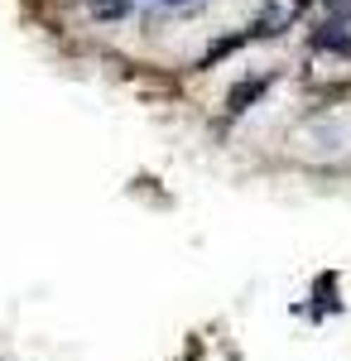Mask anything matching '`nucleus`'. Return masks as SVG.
<instances>
[{"instance_id":"f257e3e1","label":"nucleus","mask_w":351,"mask_h":361,"mask_svg":"<svg viewBox=\"0 0 351 361\" xmlns=\"http://www.w3.org/2000/svg\"><path fill=\"white\" fill-rule=\"evenodd\" d=\"M303 5H308V0H265V10H260V20H255V34H260V39L284 34L289 25H298Z\"/></svg>"},{"instance_id":"f03ea898","label":"nucleus","mask_w":351,"mask_h":361,"mask_svg":"<svg viewBox=\"0 0 351 361\" xmlns=\"http://www.w3.org/2000/svg\"><path fill=\"white\" fill-rule=\"evenodd\" d=\"M313 49H323V54H351V15H332L327 25L313 29Z\"/></svg>"},{"instance_id":"39448f33","label":"nucleus","mask_w":351,"mask_h":361,"mask_svg":"<svg viewBox=\"0 0 351 361\" xmlns=\"http://www.w3.org/2000/svg\"><path fill=\"white\" fill-rule=\"evenodd\" d=\"M135 5H164V10H178V5H188V0H135Z\"/></svg>"},{"instance_id":"20e7f679","label":"nucleus","mask_w":351,"mask_h":361,"mask_svg":"<svg viewBox=\"0 0 351 361\" xmlns=\"http://www.w3.org/2000/svg\"><path fill=\"white\" fill-rule=\"evenodd\" d=\"M130 5H135V0H92V15H101V20H121Z\"/></svg>"},{"instance_id":"7ed1b4c3","label":"nucleus","mask_w":351,"mask_h":361,"mask_svg":"<svg viewBox=\"0 0 351 361\" xmlns=\"http://www.w3.org/2000/svg\"><path fill=\"white\" fill-rule=\"evenodd\" d=\"M265 92H270V78H245V82H236L231 92H226V111L231 116L250 111V102H260Z\"/></svg>"}]
</instances>
